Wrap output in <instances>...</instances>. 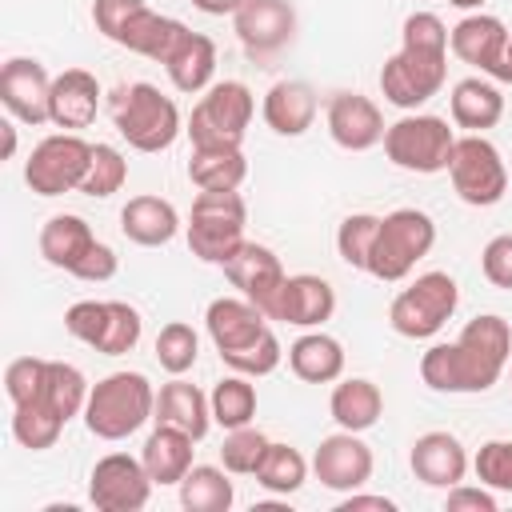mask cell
<instances>
[{"label": "cell", "mask_w": 512, "mask_h": 512, "mask_svg": "<svg viewBox=\"0 0 512 512\" xmlns=\"http://www.w3.org/2000/svg\"><path fill=\"white\" fill-rule=\"evenodd\" d=\"M512 356V328L504 316L484 312L460 328L452 344H432L420 356V376L432 392H488Z\"/></svg>", "instance_id": "6da1fadb"}, {"label": "cell", "mask_w": 512, "mask_h": 512, "mask_svg": "<svg viewBox=\"0 0 512 512\" xmlns=\"http://www.w3.org/2000/svg\"><path fill=\"white\" fill-rule=\"evenodd\" d=\"M448 76V28L436 12H412L400 28V52L380 68V92L388 104L416 112L428 104Z\"/></svg>", "instance_id": "7a4b0ae2"}, {"label": "cell", "mask_w": 512, "mask_h": 512, "mask_svg": "<svg viewBox=\"0 0 512 512\" xmlns=\"http://www.w3.org/2000/svg\"><path fill=\"white\" fill-rule=\"evenodd\" d=\"M156 416V388L144 372H112L92 384L84 404V428L96 440H124Z\"/></svg>", "instance_id": "3957f363"}, {"label": "cell", "mask_w": 512, "mask_h": 512, "mask_svg": "<svg viewBox=\"0 0 512 512\" xmlns=\"http://www.w3.org/2000/svg\"><path fill=\"white\" fill-rule=\"evenodd\" d=\"M116 132L136 148V152H164L180 136V108L172 96H164L156 84L136 80L112 92L108 100Z\"/></svg>", "instance_id": "277c9868"}, {"label": "cell", "mask_w": 512, "mask_h": 512, "mask_svg": "<svg viewBox=\"0 0 512 512\" xmlns=\"http://www.w3.org/2000/svg\"><path fill=\"white\" fill-rule=\"evenodd\" d=\"M432 244H436L432 216L420 212V208H396V212L380 216V228H376L364 272L384 280V284H396L432 252Z\"/></svg>", "instance_id": "5b68a950"}, {"label": "cell", "mask_w": 512, "mask_h": 512, "mask_svg": "<svg viewBox=\"0 0 512 512\" xmlns=\"http://www.w3.org/2000/svg\"><path fill=\"white\" fill-rule=\"evenodd\" d=\"M244 224H248V208H244V196L236 188L200 192L192 200V216H188V248H192V256H200L204 264L224 268L244 244Z\"/></svg>", "instance_id": "8992f818"}, {"label": "cell", "mask_w": 512, "mask_h": 512, "mask_svg": "<svg viewBox=\"0 0 512 512\" xmlns=\"http://www.w3.org/2000/svg\"><path fill=\"white\" fill-rule=\"evenodd\" d=\"M460 304V288L448 272H424L408 288H400L388 304V324L404 340H428L436 336Z\"/></svg>", "instance_id": "52a82bcc"}, {"label": "cell", "mask_w": 512, "mask_h": 512, "mask_svg": "<svg viewBox=\"0 0 512 512\" xmlns=\"http://www.w3.org/2000/svg\"><path fill=\"white\" fill-rule=\"evenodd\" d=\"M252 112H256V100H252L248 84H240V80L212 84L188 116L192 148H240Z\"/></svg>", "instance_id": "ba28073f"}, {"label": "cell", "mask_w": 512, "mask_h": 512, "mask_svg": "<svg viewBox=\"0 0 512 512\" xmlns=\"http://www.w3.org/2000/svg\"><path fill=\"white\" fill-rule=\"evenodd\" d=\"M452 144H456V132L448 128V120L444 116H428V112H408L396 124H388V132H384L388 160L396 168L420 172V176L448 172Z\"/></svg>", "instance_id": "9c48e42d"}, {"label": "cell", "mask_w": 512, "mask_h": 512, "mask_svg": "<svg viewBox=\"0 0 512 512\" xmlns=\"http://www.w3.org/2000/svg\"><path fill=\"white\" fill-rule=\"evenodd\" d=\"M448 176L452 188L464 204L472 208H492L504 200L508 192V168L504 156L492 140H484L480 132H464L452 144V160H448Z\"/></svg>", "instance_id": "30bf717a"}, {"label": "cell", "mask_w": 512, "mask_h": 512, "mask_svg": "<svg viewBox=\"0 0 512 512\" xmlns=\"http://www.w3.org/2000/svg\"><path fill=\"white\" fill-rule=\"evenodd\" d=\"M88 160H92V144L80 132H52L24 160V184L36 196L80 192V180L88 172Z\"/></svg>", "instance_id": "8fae6325"}, {"label": "cell", "mask_w": 512, "mask_h": 512, "mask_svg": "<svg viewBox=\"0 0 512 512\" xmlns=\"http://www.w3.org/2000/svg\"><path fill=\"white\" fill-rule=\"evenodd\" d=\"M152 476L144 468L140 456L128 452H108L96 460L92 476H88V500L100 512H140L152 496Z\"/></svg>", "instance_id": "7c38bea8"}, {"label": "cell", "mask_w": 512, "mask_h": 512, "mask_svg": "<svg viewBox=\"0 0 512 512\" xmlns=\"http://www.w3.org/2000/svg\"><path fill=\"white\" fill-rule=\"evenodd\" d=\"M372 448L360 440V432H332L320 440L316 456H312V472L324 488L332 492H356L372 480Z\"/></svg>", "instance_id": "4fadbf2b"}, {"label": "cell", "mask_w": 512, "mask_h": 512, "mask_svg": "<svg viewBox=\"0 0 512 512\" xmlns=\"http://www.w3.org/2000/svg\"><path fill=\"white\" fill-rule=\"evenodd\" d=\"M232 28L248 56H272L296 36V8L288 0H244Z\"/></svg>", "instance_id": "5bb4252c"}, {"label": "cell", "mask_w": 512, "mask_h": 512, "mask_svg": "<svg viewBox=\"0 0 512 512\" xmlns=\"http://www.w3.org/2000/svg\"><path fill=\"white\" fill-rule=\"evenodd\" d=\"M48 100H52V76L32 56H12L0 68V104L24 120V124H48Z\"/></svg>", "instance_id": "9a60e30c"}, {"label": "cell", "mask_w": 512, "mask_h": 512, "mask_svg": "<svg viewBox=\"0 0 512 512\" xmlns=\"http://www.w3.org/2000/svg\"><path fill=\"white\" fill-rule=\"evenodd\" d=\"M224 276H228L232 288H240V296L252 300L264 316L272 312V304H276V296H280V288H284V280H288L280 256H276L272 248H264V244H252V240H244L240 252L224 264Z\"/></svg>", "instance_id": "2e32d148"}, {"label": "cell", "mask_w": 512, "mask_h": 512, "mask_svg": "<svg viewBox=\"0 0 512 512\" xmlns=\"http://www.w3.org/2000/svg\"><path fill=\"white\" fill-rule=\"evenodd\" d=\"M328 136L340 144V148H348V152H368V148H376L380 140H384V132H388V124H384V116H380V108H376V100H368V96H360V92H336L332 100H328Z\"/></svg>", "instance_id": "e0dca14e"}, {"label": "cell", "mask_w": 512, "mask_h": 512, "mask_svg": "<svg viewBox=\"0 0 512 512\" xmlns=\"http://www.w3.org/2000/svg\"><path fill=\"white\" fill-rule=\"evenodd\" d=\"M336 312V288L324 280V276H312V272H300V276H288L268 320H280V324H296V328H320L324 320H332Z\"/></svg>", "instance_id": "ac0fdd59"}, {"label": "cell", "mask_w": 512, "mask_h": 512, "mask_svg": "<svg viewBox=\"0 0 512 512\" xmlns=\"http://www.w3.org/2000/svg\"><path fill=\"white\" fill-rule=\"evenodd\" d=\"M100 112V84L84 68H64L52 76V100H48V124L60 132H80Z\"/></svg>", "instance_id": "d6986e66"}, {"label": "cell", "mask_w": 512, "mask_h": 512, "mask_svg": "<svg viewBox=\"0 0 512 512\" xmlns=\"http://www.w3.org/2000/svg\"><path fill=\"white\" fill-rule=\"evenodd\" d=\"M412 472L428 488H456L468 476V452L452 432H424L412 440Z\"/></svg>", "instance_id": "ffe728a7"}, {"label": "cell", "mask_w": 512, "mask_h": 512, "mask_svg": "<svg viewBox=\"0 0 512 512\" xmlns=\"http://www.w3.org/2000/svg\"><path fill=\"white\" fill-rule=\"evenodd\" d=\"M504 44H508V28L500 16H488V12H468L452 32H448V48L456 60L496 76L500 68V56H504Z\"/></svg>", "instance_id": "44dd1931"}, {"label": "cell", "mask_w": 512, "mask_h": 512, "mask_svg": "<svg viewBox=\"0 0 512 512\" xmlns=\"http://www.w3.org/2000/svg\"><path fill=\"white\" fill-rule=\"evenodd\" d=\"M204 324H208V336H212V344H216L220 356L252 344L260 332H268V316L252 300H244V296H220V300H212L208 312H204Z\"/></svg>", "instance_id": "7402d4cb"}, {"label": "cell", "mask_w": 512, "mask_h": 512, "mask_svg": "<svg viewBox=\"0 0 512 512\" xmlns=\"http://www.w3.org/2000/svg\"><path fill=\"white\" fill-rule=\"evenodd\" d=\"M316 92L312 84L304 80H276L264 96V124L276 132V136H304L316 120Z\"/></svg>", "instance_id": "603a6c76"}, {"label": "cell", "mask_w": 512, "mask_h": 512, "mask_svg": "<svg viewBox=\"0 0 512 512\" xmlns=\"http://www.w3.org/2000/svg\"><path fill=\"white\" fill-rule=\"evenodd\" d=\"M448 112H452V124L464 128V132H480L484 128H496L500 116H504V96L492 80L484 76H464L452 84V96H448Z\"/></svg>", "instance_id": "cb8c5ba5"}, {"label": "cell", "mask_w": 512, "mask_h": 512, "mask_svg": "<svg viewBox=\"0 0 512 512\" xmlns=\"http://www.w3.org/2000/svg\"><path fill=\"white\" fill-rule=\"evenodd\" d=\"M120 232L140 248H160L180 232V212L160 196H132L120 208Z\"/></svg>", "instance_id": "d4e9b609"}, {"label": "cell", "mask_w": 512, "mask_h": 512, "mask_svg": "<svg viewBox=\"0 0 512 512\" xmlns=\"http://www.w3.org/2000/svg\"><path fill=\"white\" fill-rule=\"evenodd\" d=\"M152 420L156 424H172V428L188 432L192 440H204V432L212 424V404L196 384L176 376L156 392V416Z\"/></svg>", "instance_id": "484cf974"}, {"label": "cell", "mask_w": 512, "mask_h": 512, "mask_svg": "<svg viewBox=\"0 0 512 512\" xmlns=\"http://www.w3.org/2000/svg\"><path fill=\"white\" fill-rule=\"evenodd\" d=\"M164 72H168V80H172L176 92H188V96L192 92H208L212 88V76H216V44H212V36L188 28V36L168 56Z\"/></svg>", "instance_id": "4316f807"}, {"label": "cell", "mask_w": 512, "mask_h": 512, "mask_svg": "<svg viewBox=\"0 0 512 512\" xmlns=\"http://www.w3.org/2000/svg\"><path fill=\"white\" fill-rule=\"evenodd\" d=\"M192 436L172 428V424H156V432H148L144 448H140V460L148 468V476L156 484H180L192 468Z\"/></svg>", "instance_id": "83f0119b"}, {"label": "cell", "mask_w": 512, "mask_h": 512, "mask_svg": "<svg viewBox=\"0 0 512 512\" xmlns=\"http://www.w3.org/2000/svg\"><path fill=\"white\" fill-rule=\"evenodd\" d=\"M188 36V24H180V20H172V16H160V12H152V8H140L136 16H132V24L124 28V36H120V48H128V52H136V56H148V60H156V64H168V56L176 52V44Z\"/></svg>", "instance_id": "f1b7e54d"}, {"label": "cell", "mask_w": 512, "mask_h": 512, "mask_svg": "<svg viewBox=\"0 0 512 512\" xmlns=\"http://www.w3.org/2000/svg\"><path fill=\"white\" fill-rule=\"evenodd\" d=\"M288 368L304 384H332V380L344 376V348L328 332H304L288 348Z\"/></svg>", "instance_id": "f546056e"}, {"label": "cell", "mask_w": 512, "mask_h": 512, "mask_svg": "<svg viewBox=\"0 0 512 512\" xmlns=\"http://www.w3.org/2000/svg\"><path fill=\"white\" fill-rule=\"evenodd\" d=\"M328 412H332V420H336L344 432H368V428L384 416V396H380V388H376L372 380L348 376V380H340V384L332 388Z\"/></svg>", "instance_id": "4dcf8cb0"}, {"label": "cell", "mask_w": 512, "mask_h": 512, "mask_svg": "<svg viewBox=\"0 0 512 512\" xmlns=\"http://www.w3.org/2000/svg\"><path fill=\"white\" fill-rule=\"evenodd\" d=\"M92 244H96V236H92L88 220L76 216V212H60V216H52V220L40 228V256H44L52 268H64V272H72V268L88 256Z\"/></svg>", "instance_id": "1f68e13d"}, {"label": "cell", "mask_w": 512, "mask_h": 512, "mask_svg": "<svg viewBox=\"0 0 512 512\" xmlns=\"http://www.w3.org/2000/svg\"><path fill=\"white\" fill-rule=\"evenodd\" d=\"M244 176H248L244 148H192L188 180H192L200 192H228V188H240Z\"/></svg>", "instance_id": "d6a6232c"}, {"label": "cell", "mask_w": 512, "mask_h": 512, "mask_svg": "<svg viewBox=\"0 0 512 512\" xmlns=\"http://www.w3.org/2000/svg\"><path fill=\"white\" fill-rule=\"evenodd\" d=\"M232 500H236V492H232L228 468L192 464L188 476L180 480V504H184L188 512H228Z\"/></svg>", "instance_id": "836d02e7"}, {"label": "cell", "mask_w": 512, "mask_h": 512, "mask_svg": "<svg viewBox=\"0 0 512 512\" xmlns=\"http://www.w3.org/2000/svg\"><path fill=\"white\" fill-rule=\"evenodd\" d=\"M88 380L76 364H64V360H48V372H44V388L36 400H44L60 420H72V416H84V404H88Z\"/></svg>", "instance_id": "e575fe53"}, {"label": "cell", "mask_w": 512, "mask_h": 512, "mask_svg": "<svg viewBox=\"0 0 512 512\" xmlns=\"http://www.w3.org/2000/svg\"><path fill=\"white\" fill-rule=\"evenodd\" d=\"M208 404H212V420H216L220 428H228V432L252 424V416H256V388H252V376L232 372V376L216 380Z\"/></svg>", "instance_id": "d590c367"}, {"label": "cell", "mask_w": 512, "mask_h": 512, "mask_svg": "<svg viewBox=\"0 0 512 512\" xmlns=\"http://www.w3.org/2000/svg\"><path fill=\"white\" fill-rule=\"evenodd\" d=\"M68 420H60L44 400H24V404H12V436L20 448L28 452H44L60 440Z\"/></svg>", "instance_id": "8d00e7d4"}, {"label": "cell", "mask_w": 512, "mask_h": 512, "mask_svg": "<svg viewBox=\"0 0 512 512\" xmlns=\"http://www.w3.org/2000/svg\"><path fill=\"white\" fill-rule=\"evenodd\" d=\"M304 480H308V460L292 444H268V452L256 468V484L272 496H292Z\"/></svg>", "instance_id": "74e56055"}, {"label": "cell", "mask_w": 512, "mask_h": 512, "mask_svg": "<svg viewBox=\"0 0 512 512\" xmlns=\"http://www.w3.org/2000/svg\"><path fill=\"white\" fill-rule=\"evenodd\" d=\"M128 180V160L120 156V148L112 144H92V160H88V172L80 180V192L92 196V200H104L112 192H120Z\"/></svg>", "instance_id": "f35d334b"}, {"label": "cell", "mask_w": 512, "mask_h": 512, "mask_svg": "<svg viewBox=\"0 0 512 512\" xmlns=\"http://www.w3.org/2000/svg\"><path fill=\"white\" fill-rule=\"evenodd\" d=\"M196 356H200V336L192 332V324L172 320V324L160 328V336H156V360H160V368L168 376H184L196 364Z\"/></svg>", "instance_id": "ab89813d"}, {"label": "cell", "mask_w": 512, "mask_h": 512, "mask_svg": "<svg viewBox=\"0 0 512 512\" xmlns=\"http://www.w3.org/2000/svg\"><path fill=\"white\" fill-rule=\"evenodd\" d=\"M140 332H144L140 312L132 304H124V300H108V320H104V332L96 340V352L100 356H124V352L136 348Z\"/></svg>", "instance_id": "60d3db41"}, {"label": "cell", "mask_w": 512, "mask_h": 512, "mask_svg": "<svg viewBox=\"0 0 512 512\" xmlns=\"http://www.w3.org/2000/svg\"><path fill=\"white\" fill-rule=\"evenodd\" d=\"M268 444H272V440H268L260 428L244 424V428H232V432L224 436L220 460H224V468H228L232 476H256V468H260Z\"/></svg>", "instance_id": "b9f144b4"}, {"label": "cell", "mask_w": 512, "mask_h": 512, "mask_svg": "<svg viewBox=\"0 0 512 512\" xmlns=\"http://www.w3.org/2000/svg\"><path fill=\"white\" fill-rule=\"evenodd\" d=\"M376 228H380V216L372 212H352L340 220L336 228V252L348 268H368V252H372V240H376Z\"/></svg>", "instance_id": "7bdbcfd3"}, {"label": "cell", "mask_w": 512, "mask_h": 512, "mask_svg": "<svg viewBox=\"0 0 512 512\" xmlns=\"http://www.w3.org/2000/svg\"><path fill=\"white\" fill-rule=\"evenodd\" d=\"M280 356H284V348H280L276 332L268 328V332H260L252 344H244V348H236V352H224L220 360H224L232 372H240V376H252V380H256V376L276 372Z\"/></svg>", "instance_id": "ee69618b"}, {"label": "cell", "mask_w": 512, "mask_h": 512, "mask_svg": "<svg viewBox=\"0 0 512 512\" xmlns=\"http://www.w3.org/2000/svg\"><path fill=\"white\" fill-rule=\"evenodd\" d=\"M472 468H476V480L484 488L512 492V440H488V444H480Z\"/></svg>", "instance_id": "f6af8a7d"}, {"label": "cell", "mask_w": 512, "mask_h": 512, "mask_svg": "<svg viewBox=\"0 0 512 512\" xmlns=\"http://www.w3.org/2000/svg\"><path fill=\"white\" fill-rule=\"evenodd\" d=\"M44 372H48V360L40 356H20L4 368V392L12 404H24V400H36L40 388H44Z\"/></svg>", "instance_id": "bcb514c9"}, {"label": "cell", "mask_w": 512, "mask_h": 512, "mask_svg": "<svg viewBox=\"0 0 512 512\" xmlns=\"http://www.w3.org/2000/svg\"><path fill=\"white\" fill-rule=\"evenodd\" d=\"M104 320H108V300H76L68 312H64V328L68 336H76L80 344L96 348L100 332H104Z\"/></svg>", "instance_id": "7dc6e473"}, {"label": "cell", "mask_w": 512, "mask_h": 512, "mask_svg": "<svg viewBox=\"0 0 512 512\" xmlns=\"http://www.w3.org/2000/svg\"><path fill=\"white\" fill-rule=\"evenodd\" d=\"M140 8H148V4H144V0H92V24H96V32H104L112 44H120L124 28L132 24V16H136Z\"/></svg>", "instance_id": "c3c4849f"}, {"label": "cell", "mask_w": 512, "mask_h": 512, "mask_svg": "<svg viewBox=\"0 0 512 512\" xmlns=\"http://www.w3.org/2000/svg\"><path fill=\"white\" fill-rule=\"evenodd\" d=\"M480 272L492 288H512V232H500L480 252Z\"/></svg>", "instance_id": "681fc988"}, {"label": "cell", "mask_w": 512, "mask_h": 512, "mask_svg": "<svg viewBox=\"0 0 512 512\" xmlns=\"http://www.w3.org/2000/svg\"><path fill=\"white\" fill-rule=\"evenodd\" d=\"M116 268H120L116 252H112L104 240H96V244L88 248V256L72 268V276H76V280H88V284H104V280H112V276H116Z\"/></svg>", "instance_id": "f907efd6"}, {"label": "cell", "mask_w": 512, "mask_h": 512, "mask_svg": "<svg viewBox=\"0 0 512 512\" xmlns=\"http://www.w3.org/2000/svg\"><path fill=\"white\" fill-rule=\"evenodd\" d=\"M448 512H496V496L480 484V488H468V484H456L448 488V500H444Z\"/></svg>", "instance_id": "816d5d0a"}, {"label": "cell", "mask_w": 512, "mask_h": 512, "mask_svg": "<svg viewBox=\"0 0 512 512\" xmlns=\"http://www.w3.org/2000/svg\"><path fill=\"white\" fill-rule=\"evenodd\" d=\"M364 508H376V512H392L396 504H392L388 496H360V488H356V492H348V500L340 504V512H364Z\"/></svg>", "instance_id": "f5cc1de1"}, {"label": "cell", "mask_w": 512, "mask_h": 512, "mask_svg": "<svg viewBox=\"0 0 512 512\" xmlns=\"http://www.w3.org/2000/svg\"><path fill=\"white\" fill-rule=\"evenodd\" d=\"M244 0H192V8H200L204 16H236Z\"/></svg>", "instance_id": "db71d44e"}, {"label": "cell", "mask_w": 512, "mask_h": 512, "mask_svg": "<svg viewBox=\"0 0 512 512\" xmlns=\"http://www.w3.org/2000/svg\"><path fill=\"white\" fill-rule=\"evenodd\" d=\"M496 80H504V84H512V36H508V44H504V56H500V68H496Z\"/></svg>", "instance_id": "11a10c76"}, {"label": "cell", "mask_w": 512, "mask_h": 512, "mask_svg": "<svg viewBox=\"0 0 512 512\" xmlns=\"http://www.w3.org/2000/svg\"><path fill=\"white\" fill-rule=\"evenodd\" d=\"M0 132H4V160H8V156L16 152V124H12V120H4V124H0Z\"/></svg>", "instance_id": "9f6ffc18"}, {"label": "cell", "mask_w": 512, "mask_h": 512, "mask_svg": "<svg viewBox=\"0 0 512 512\" xmlns=\"http://www.w3.org/2000/svg\"><path fill=\"white\" fill-rule=\"evenodd\" d=\"M448 4H452V8H464V12H472V8H480L484 0H448Z\"/></svg>", "instance_id": "6f0895ef"}]
</instances>
